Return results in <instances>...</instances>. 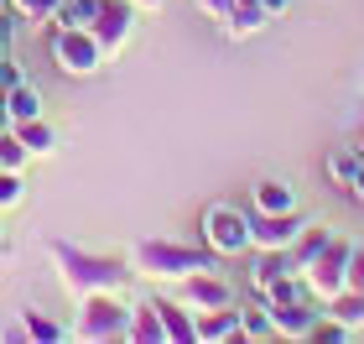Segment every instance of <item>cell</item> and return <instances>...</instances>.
<instances>
[{
    "label": "cell",
    "mask_w": 364,
    "mask_h": 344,
    "mask_svg": "<svg viewBox=\"0 0 364 344\" xmlns=\"http://www.w3.org/2000/svg\"><path fill=\"white\" fill-rule=\"evenodd\" d=\"M130 344H167V329H161V313H156V303H141V308H130V329H125Z\"/></svg>",
    "instance_id": "obj_14"
},
{
    "label": "cell",
    "mask_w": 364,
    "mask_h": 344,
    "mask_svg": "<svg viewBox=\"0 0 364 344\" xmlns=\"http://www.w3.org/2000/svg\"><path fill=\"white\" fill-rule=\"evenodd\" d=\"M240 339H276V323H271V303L255 298L240 308Z\"/></svg>",
    "instance_id": "obj_18"
},
{
    "label": "cell",
    "mask_w": 364,
    "mask_h": 344,
    "mask_svg": "<svg viewBox=\"0 0 364 344\" xmlns=\"http://www.w3.org/2000/svg\"><path fill=\"white\" fill-rule=\"evenodd\" d=\"M21 172H11V167H0V214H6V209H16L21 204Z\"/></svg>",
    "instance_id": "obj_27"
},
{
    "label": "cell",
    "mask_w": 364,
    "mask_h": 344,
    "mask_svg": "<svg viewBox=\"0 0 364 344\" xmlns=\"http://www.w3.org/2000/svg\"><path fill=\"white\" fill-rule=\"evenodd\" d=\"M203 245L213 256H245L250 251V214L235 204H208L203 209Z\"/></svg>",
    "instance_id": "obj_5"
},
{
    "label": "cell",
    "mask_w": 364,
    "mask_h": 344,
    "mask_svg": "<svg viewBox=\"0 0 364 344\" xmlns=\"http://www.w3.org/2000/svg\"><path fill=\"white\" fill-rule=\"evenodd\" d=\"M6 105H11V120H31V115H42V100H37V89H31V84L6 89Z\"/></svg>",
    "instance_id": "obj_22"
},
{
    "label": "cell",
    "mask_w": 364,
    "mask_h": 344,
    "mask_svg": "<svg viewBox=\"0 0 364 344\" xmlns=\"http://www.w3.org/2000/svg\"><path fill=\"white\" fill-rule=\"evenodd\" d=\"M130 26H136V0H99V16H94V42L105 47V58L109 53H120L125 37H130Z\"/></svg>",
    "instance_id": "obj_8"
},
{
    "label": "cell",
    "mask_w": 364,
    "mask_h": 344,
    "mask_svg": "<svg viewBox=\"0 0 364 344\" xmlns=\"http://www.w3.org/2000/svg\"><path fill=\"white\" fill-rule=\"evenodd\" d=\"M354 172H359V152H333V157H328V177H333V183L349 188Z\"/></svg>",
    "instance_id": "obj_25"
},
{
    "label": "cell",
    "mask_w": 364,
    "mask_h": 344,
    "mask_svg": "<svg viewBox=\"0 0 364 344\" xmlns=\"http://www.w3.org/2000/svg\"><path fill=\"white\" fill-rule=\"evenodd\" d=\"M271 323H276V339H307L312 323H318V308H312V298L271 303Z\"/></svg>",
    "instance_id": "obj_10"
},
{
    "label": "cell",
    "mask_w": 364,
    "mask_h": 344,
    "mask_svg": "<svg viewBox=\"0 0 364 344\" xmlns=\"http://www.w3.org/2000/svg\"><path fill=\"white\" fill-rule=\"evenodd\" d=\"M213 266L208 245H177V240H141L136 245V271L156 276V282H182V276Z\"/></svg>",
    "instance_id": "obj_2"
},
{
    "label": "cell",
    "mask_w": 364,
    "mask_h": 344,
    "mask_svg": "<svg viewBox=\"0 0 364 344\" xmlns=\"http://www.w3.org/2000/svg\"><path fill=\"white\" fill-rule=\"evenodd\" d=\"M58 266L68 292L89 298V292H120L130 282V266L120 256H99V251H78V245H58Z\"/></svg>",
    "instance_id": "obj_1"
},
{
    "label": "cell",
    "mask_w": 364,
    "mask_h": 344,
    "mask_svg": "<svg viewBox=\"0 0 364 344\" xmlns=\"http://www.w3.org/2000/svg\"><path fill=\"white\" fill-rule=\"evenodd\" d=\"M323 313L333 318V323H343L349 334H359V329H364V292H359V287H338L333 298L323 303Z\"/></svg>",
    "instance_id": "obj_13"
},
{
    "label": "cell",
    "mask_w": 364,
    "mask_h": 344,
    "mask_svg": "<svg viewBox=\"0 0 364 344\" xmlns=\"http://www.w3.org/2000/svg\"><path fill=\"white\" fill-rule=\"evenodd\" d=\"M198 6H203L213 21H229V11H235V0H198Z\"/></svg>",
    "instance_id": "obj_30"
},
{
    "label": "cell",
    "mask_w": 364,
    "mask_h": 344,
    "mask_svg": "<svg viewBox=\"0 0 364 344\" xmlns=\"http://www.w3.org/2000/svg\"><path fill=\"white\" fill-rule=\"evenodd\" d=\"M296 235H302L296 209H287V214H260V209H250V251H291Z\"/></svg>",
    "instance_id": "obj_9"
},
{
    "label": "cell",
    "mask_w": 364,
    "mask_h": 344,
    "mask_svg": "<svg viewBox=\"0 0 364 344\" xmlns=\"http://www.w3.org/2000/svg\"><path fill=\"white\" fill-rule=\"evenodd\" d=\"M156 313H161V329H167V344H193L198 339V318L193 308H182L177 298H151Z\"/></svg>",
    "instance_id": "obj_11"
},
{
    "label": "cell",
    "mask_w": 364,
    "mask_h": 344,
    "mask_svg": "<svg viewBox=\"0 0 364 344\" xmlns=\"http://www.w3.org/2000/svg\"><path fill=\"white\" fill-rule=\"evenodd\" d=\"M21 323H26V339H47V344L68 334V329H63V323H53V318H47L42 308H26V313H21Z\"/></svg>",
    "instance_id": "obj_23"
},
{
    "label": "cell",
    "mask_w": 364,
    "mask_h": 344,
    "mask_svg": "<svg viewBox=\"0 0 364 344\" xmlns=\"http://www.w3.org/2000/svg\"><path fill=\"white\" fill-rule=\"evenodd\" d=\"M250 209H260V214H287V209H296V193L287 183H276V177H266V183L250 193Z\"/></svg>",
    "instance_id": "obj_17"
},
{
    "label": "cell",
    "mask_w": 364,
    "mask_h": 344,
    "mask_svg": "<svg viewBox=\"0 0 364 344\" xmlns=\"http://www.w3.org/2000/svg\"><path fill=\"white\" fill-rule=\"evenodd\" d=\"M161 6V0H136V11H156Z\"/></svg>",
    "instance_id": "obj_34"
},
{
    "label": "cell",
    "mask_w": 364,
    "mask_h": 344,
    "mask_svg": "<svg viewBox=\"0 0 364 344\" xmlns=\"http://www.w3.org/2000/svg\"><path fill=\"white\" fill-rule=\"evenodd\" d=\"M260 6H266V16H281V11L291 6V0H260Z\"/></svg>",
    "instance_id": "obj_33"
},
{
    "label": "cell",
    "mask_w": 364,
    "mask_h": 344,
    "mask_svg": "<svg viewBox=\"0 0 364 344\" xmlns=\"http://www.w3.org/2000/svg\"><path fill=\"white\" fill-rule=\"evenodd\" d=\"M11 6H16V16H21V21H53L63 0H11Z\"/></svg>",
    "instance_id": "obj_26"
},
{
    "label": "cell",
    "mask_w": 364,
    "mask_h": 344,
    "mask_svg": "<svg viewBox=\"0 0 364 344\" xmlns=\"http://www.w3.org/2000/svg\"><path fill=\"white\" fill-rule=\"evenodd\" d=\"M328 235H333L328 224H302V235H296V240H291V251H287L296 276H302V266H307V261H312V256H318L323 245H328Z\"/></svg>",
    "instance_id": "obj_16"
},
{
    "label": "cell",
    "mask_w": 364,
    "mask_h": 344,
    "mask_svg": "<svg viewBox=\"0 0 364 344\" xmlns=\"http://www.w3.org/2000/svg\"><path fill=\"white\" fill-rule=\"evenodd\" d=\"M281 276H291V256H287V251H260L250 287H255V292H266L271 282H281Z\"/></svg>",
    "instance_id": "obj_20"
},
{
    "label": "cell",
    "mask_w": 364,
    "mask_h": 344,
    "mask_svg": "<svg viewBox=\"0 0 364 344\" xmlns=\"http://www.w3.org/2000/svg\"><path fill=\"white\" fill-rule=\"evenodd\" d=\"M53 63L63 73H99V63H105V47L94 42L89 26H58L53 31Z\"/></svg>",
    "instance_id": "obj_6"
},
{
    "label": "cell",
    "mask_w": 364,
    "mask_h": 344,
    "mask_svg": "<svg viewBox=\"0 0 364 344\" xmlns=\"http://www.w3.org/2000/svg\"><path fill=\"white\" fill-rule=\"evenodd\" d=\"M26 146L21 141H16V130H0V167H11V172H21L26 167Z\"/></svg>",
    "instance_id": "obj_24"
},
{
    "label": "cell",
    "mask_w": 364,
    "mask_h": 344,
    "mask_svg": "<svg viewBox=\"0 0 364 344\" xmlns=\"http://www.w3.org/2000/svg\"><path fill=\"white\" fill-rule=\"evenodd\" d=\"M94 16H99V0H63L53 26H94Z\"/></svg>",
    "instance_id": "obj_21"
},
{
    "label": "cell",
    "mask_w": 364,
    "mask_h": 344,
    "mask_svg": "<svg viewBox=\"0 0 364 344\" xmlns=\"http://www.w3.org/2000/svg\"><path fill=\"white\" fill-rule=\"evenodd\" d=\"M349 287L364 292V245H354V251H349Z\"/></svg>",
    "instance_id": "obj_29"
},
{
    "label": "cell",
    "mask_w": 364,
    "mask_h": 344,
    "mask_svg": "<svg viewBox=\"0 0 364 344\" xmlns=\"http://www.w3.org/2000/svg\"><path fill=\"white\" fill-rule=\"evenodd\" d=\"M198 318V339L203 344H224V339H240V308H208V313H193Z\"/></svg>",
    "instance_id": "obj_12"
},
{
    "label": "cell",
    "mask_w": 364,
    "mask_h": 344,
    "mask_svg": "<svg viewBox=\"0 0 364 344\" xmlns=\"http://www.w3.org/2000/svg\"><path fill=\"white\" fill-rule=\"evenodd\" d=\"M266 21H271V16H266V6H260V0H235V11H229L224 31H229V37H255Z\"/></svg>",
    "instance_id": "obj_15"
},
{
    "label": "cell",
    "mask_w": 364,
    "mask_h": 344,
    "mask_svg": "<svg viewBox=\"0 0 364 344\" xmlns=\"http://www.w3.org/2000/svg\"><path fill=\"white\" fill-rule=\"evenodd\" d=\"M359 162H364V141H359Z\"/></svg>",
    "instance_id": "obj_35"
},
{
    "label": "cell",
    "mask_w": 364,
    "mask_h": 344,
    "mask_svg": "<svg viewBox=\"0 0 364 344\" xmlns=\"http://www.w3.org/2000/svg\"><path fill=\"white\" fill-rule=\"evenodd\" d=\"M125 329H130V308L120 303V292H89L84 313H78V339L109 344V339H125Z\"/></svg>",
    "instance_id": "obj_4"
},
{
    "label": "cell",
    "mask_w": 364,
    "mask_h": 344,
    "mask_svg": "<svg viewBox=\"0 0 364 344\" xmlns=\"http://www.w3.org/2000/svg\"><path fill=\"white\" fill-rule=\"evenodd\" d=\"M177 303L193 308V313H208V308H229L235 303V287H229L213 266H203V271H193V276L177 282Z\"/></svg>",
    "instance_id": "obj_7"
},
{
    "label": "cell",
    "mask_w": 364,
    "mask_h": 344,
    "mask_svg": "<svg viewBox=\"0 0 364 344\" xmlns=\"http://www.w3.org/2000/svg\"><path fill=\"white\" fill-rule=\"evenodd\" d=\"M11 130H16V141H21L31 157H47V152H53V141H58V136H53V125H47L42 115H31V120H16Z\"/></svg>",
    "instance_id": "obj_19"
},
{
    "label": "cell",
    "mask_w": 364,
    "mask_h": 344,
    "mask_svg": "<svg viewBox=\"0 0 364 344\" xmlns=\"http://www.w3.org/2000/svg\"><path fill=\"white\" fill-rule=\"evenodd\" d=\"M349 193H354V199L364 204V162H359V172H354V183H349Z\"/></svg>",
    "instance_id": "obj_31"
},
{
    "label": "cell",
    "mask_w": 364,
    "mask_h": 344,
    "mask_svg": "<svg viewBox=\"0 0 364 344\" xmlns=\"http://www.w3.org/2000/svg\"><path fill=\"white\" fill-rule=\"evenodd\" d=\"M349 251H354V245L343 235H328V245L302 266V282L312 292V303H328L338 287H349Z\"/></svg>",
    "instance_id": "obj_3"
},
{
    "label": "cell",
    "mask_w": 364,
    "mask_h": 344,
    "mask_svg": "<svg viewBox=\"0 0 364 344\" xmlns=\"http://www.w3.org/2000/svg\"><path fill=\"white\" fill-rule=\"evenodd\" d=\"M307 339H318V344H343V339H349V329H343V323H333L328 313H318V323H312Z\"/></svg>",
    "instance_id": "obj_28"
},
{
    "label": "cell",
    "mask_w": 364,
    "mask_h": 344,
    "mask_svg": "<svg viewBox=\"0 0 364 344\" xmlns=\"http://www.w3.org/2000/svg\"><path fill=\"white\" fill-rule=\"evenodd\" d=\"M16 120H11V105H6V89H0V130H11Z\"/></svg>",
    "instance_id": "obj_32"
}]
</instances>
